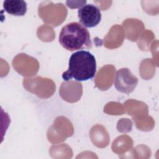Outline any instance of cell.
<instances>
[{
  "mask_svg": "<svg viewBox=\"0 0 159 159\" xmlns=\"http://www.w3.org/2000/svg\"><path fill=\"white\" fill-rule=\"evenodd\" d=\"M138 83V78L127 68L119 70L116 74L114 86L118 91L129 94L132 93Z\"/></svg>",
  "mask_w": 159,
  "mask_h": 159,
  "instance_id": "cell-3",
  "label": "cell"
},
{
  "mask_svg": "<svg viewBox=\"0 0 159 159\" xmlns=\"http://www.w3.org/2000/svg\"><path fill=\"white\" fill-rule=\"evenodd\" d=\"M78 16L81 25L88 28L96 26L101 20L100 9L92 4H85L79 8Z\"/></svg>",
  "mask_w": 159,
  "mask_h": 159,
  "instance_id": "cell-4",
  "label": "cell"
},
{
  "mask_svg": "<svg viewBox=\"0 0 159 159\" xmlns=\"http://www.w3.org/2000/svg\"><path fill=\"white\" fill-rule=\"evenodd\" d=\"M2 6L5 11L13 16H22L27 12V3L22 0H6Z\"/></svg>",
  "mask_w": 159,
  "mask_h": 159,
  "instance_id": "cell-6",
  "label": "cell"
},
{
  "mask_svg": "<svg viewBox=\"0 0 159 159\" xmlns=\"http://www.w3.org/2000/svg\"><path fill=\"white\" fill-rule=\"evenodd\" d=\"M59 93L61 98L68 102L78 101L82 95V84L74 81L63 82Z\"/></svg>",
  "mask_w": 159,
  "mask_h": 159,
  "instance_id": "cell-5",
  "label": "cell"
},
{
  "mask_svg": "<svg viewBox=\"0 0 159 159\" xmlns=\"http://www.w3.org/2000/svg\"><path fill=\"white\" fill-rule=\"evenodd\" d=\"M59 42L63 48L69 51L92 47L89 31L76 22H70L62 27L59 35Z\"/></svg>",
  "mask_w": 159,
  "mask_h": 159,
  "instance_id": "cell-2",
  "label": "cell"
},
{
  "mask_svg": "<svg viewBox=\"0 0 159 159\" xmlns=\"http://www.w3.org/2000/svg\"><path fill=\"white\" fill-rule=\"evenodd\" d=\"M96 71L94 56L88 51L79 50L73 53L68 62V70L62 74L65 81L72 78L78 81H87L93 78Z\"/></svg>",
  "mask_w": 159,
  "mask_h": 159,
  "instance_id": "cell-1",
  "label": "cell"
}]
</instances>
